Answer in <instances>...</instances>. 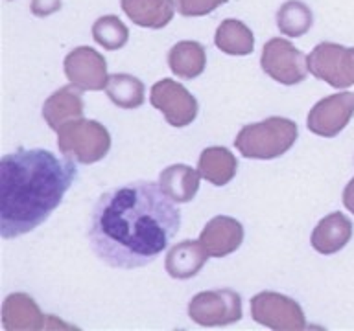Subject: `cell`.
I'll return each instance as SVG.
<instances>
[{
	"label": "cell",
	"instance_id": "cell-1",
	"mask_svg": "<svg viewBox=\"0 0 354 331\" xmlns=\"http://www.w3.org/2000/svg\"><path fill=\"white\" fill-rule=\"evenodd\" d=\"M159 182L135 181L100 195L87 226L94 256L113 269L153 263L181 228V212Z\"/></svg>",
	"mask_w": 354,
	"mask_h": 331
},
{
	"label": "cell",
	"instance_id": "cell-2",
	"mask_svg": "<svg viewBox=\"0 0 354 331\" xmlns=\"http://www.w3.org/2000/svg\"><path fill=\"white\" fill-rule=\"evenodd\" d=\"M77 168L46 149L19 148L0 160V236L15 239L35 230L61 203Z\"/></svg>",
	"mask_w": 354,
	"mask_h": 331
},
{
	"label": "cell",
	"instance_id": "cell-3",
	"mask_svg": "<svg viewBox=\"0 0 354 331\" xmlns=\"http://www.w3.org/2000/svg\"><path fill=\"white\" fill-rule=\"evenodd\" d=\"M299 127L290 118L270 116L240 129L234 146L242 157L253 160H273L286 154L297 142Z\"/></svg>",
	"mask_w": 354,
	"mask_h": 331
},
{
	"label": "cell",
	"instance_id": "cell-4",
	"mask_svg": "<svg viewBox=\"0 0 354 331\" xmlns=\"http://www.w3.org/2000/svg\"><path fill=\"white\" fill-rule=\"evenodd\" d=\"M57 149L76 164H96L109 153L111 134L100 121L76 118L59 127Z\"/></svg>",
	"mask_w": 354,
	"mask_h": 331
},
{
	"label": "cell",
	"instance_id": "cell-5",
	"mask_svg": "<svg viewBox=\"0 0 354 331\" xmlns=\"http://www.w3.org/2000/svg\"><path fill=\"white\" fill-rule=\"evenodd\" d=\"M251 319L275 331L306 330L304 311L299 302L275 291H262L251 298Z\"/></svg>",
	"mask_w": 354,
	"mask_h": 331
},
{
	"label": "cell",
	"instance_id": "cell-6",
	"mask_svg": "<svg viewBox=\"0 0 354 331\" xmlns=\"http://www.w3.org/2000/svg\"><path fill=\"white\" fill-rule=\"evenodd\" d=\"M260 66L266 76L281 85H297L308 74V57L288 39L273 37L264 44Z\"/></svg>",
	"mask_w": 354,
	"mask_h": 331
},
{
	"label": "cell",
	"instance_id": "cell-7",
	"mask_svg": "<svg viewBox=\"0 0 354 331\" xmlns=\"http://www.w3.org/2000/svg\"><path fill=\"white\" fill-rule=\"evenodd\" d=\"M242 314V297L232 289L201 291L188 302L190 320L205 328L234 324Z\"/></svg>",
	"mask_w": 354,
	"mask_h": 331
},
{
	"label": "cell",
	"instance_id": "cell-8",
	"mask_svg": "<svg viewBox=\"0 0 354 331\" xmlns=\"http://www.w3.org/2000/svg\"><path fill=\"white\" fill-rule=\"evenodd\" d=\"M308 72L334 88L354 85V46L319 43L308 55Z\"/></svg>",
	"mask_w": 354,
	"mask_h": 331
},
{
	"label": "cell",
	"instance_id": "cell-9",
	"mask_svg": "<svg viewBox=\"0 0 354 331\" xmlns=\"http://www.w3.org/2000/svg\"><path fill=\"white\" fill-rule=\"evenodd\" d=\"M149 103L165 116L171 127H187L198 118V99L179 81L160 79L149 90Z\"/></svg>",
	"mask_w": 354,
	"mask_h": 331
},
{
	"label": "cell",
	"instance_id": "cell-10",
	"mask_svg": "<svg viewBox=\"0 0 354 331\" xmlns=\"http://www.w3.org/2000/svg\"><path fill=\"white\" fill-rule=\"evenodd\" d=\"M354 116V92H339L319 99L310 109L306 127L317 137L334 138Z\"/></svg>",
	"mask_w": 354,
	"mask_h": 331
},
{
	"label": "cell",
	"instance_id": "cell-11",
	"mask_svg": "<svg viewBox=\"0 0 354 331\" xmlns=\"http://www.w3.org/2000/svg\"><path fill=\"white\" fill-rule=\"evenodd\" d=\"M65 76L80 90H104L107 87V61L91 46H77L65 57Z\"/></svg>",
	"mask_w": 354,
	"mask_h": 331
},
{
	"label": "cell",
	"instance_id": "cell-12",
	"mask_svg": "<svg viewBox=\"0 0 354 331\" xmlns=\"http://www.w3.org/2000/svg\"><path fill=\"white\" fill-rule=\"evenodd\" d=\"M199 241L210 258H225L243 243V226L229 215H216L203 226Z\"/></svg>",
	"mask_w": 354,
	"mask_h": 331
},
{
	"label": "cell",
	"instance_id": "cell-13",
	"mask_svg": "<svg viewBox=\"0 0 354 331\" xmlns=\"http://www.w3.org/2000/svg\"><path fill=\"white\" fill-rule=\"evenodd\" d=\"M48 317H44L37 302L26 292H11L2 303V328L6 331L44 330L48 328Z\"/></svg>",
	"mask_w": 354,
	"mask_h": 331
},
{
	"label": "cell",
	"instance_id": "cell-14",
	"mask_svg": "<svg viewBox=\"0 0 354 331\" xmlns=\"http://www.w3.org/2000/svg\"><path fill=\"white\" fill-rule=\"evenodd\" d=\"M351 237H353L351 219L342 212H332L315 225L314 232L310 236V243L315 252L323 254V256H332L347 247Z\"/></svg>",
	"mask_w": 354,
	"mask_h": 331
},
{
	"label": "cell",
	"instance_id": "cell-15",
	"mask_svg": "<svg viewBox=\"0 0 354 331\" xmlns=\"http://www.w3.org/2000/svg\"><path fill=\"white\" fill-rule=\"evenodd\" d=\"M83 109L85 103H83L82 90L74 85H66L57 88L46 98L43 103V118L50 129L57 132L66 121L83 118Z\"/></svg>",
	"mask_w": 354,
	"mask_h": 331
},
{
	"label": "cell",
	"instance_id": "cell-16",
	"mask_svg": "<svg viewBox=\"0 0 354 331\" xmlns=\"http://www.w3.org/2000/svg\"><path fill=\"white\" fill-rule=\"evenodd\" d=\"M207 259H209V254L201 241L183 239L168 250L165 269L174 280H190L203 269Z\"/></svg>",
	"mask_w": 354,
	"mask_h": 331
},
{
	"label": "cell",
	"instance_id": "cell-17",
	"mask_svg": "<svg viewBox=\"0 0 354 331\" xmlns=\"http://www.w3.org/2000/svg\"><path fill=\"white\" fill-rule=\"evenodd\" d=\"M120 6L129 21L149 30L168 26L177 10L174 0H120Z\"/></svg>",
	"mask_w": 354,
	"mask_h": 331
},
{
	"label": "cell",
	"instance_id": "cell-18",
	"mask_svg": "<svg viewBox=\"0 0 354 331\" xmlns=\"http://www.w3.org/2000/svg\"><path fill=\"white\" fill-rule=\"evenodd\" d=\"M198 171L201 179L212 186H225L236 177V157L223 146H212L201 151L198 160Z\"/></svg>",
	"mask_w": 354,
	"mask_h": 331
},
{
	"label": "cell",
	"instance_id": "cell-19",
	"mask_svg": "<svg viewBox=\"0 0 354 331\" xmlns=\"http://www.w3.org/2000/svg\"><path fill=\"white\" fill-rule=\"evenodd\" d=\"M199 171L187 164H171L160 171L159 186L177 204L190 203L199 190Z\"/></svg>",
	"mask_w": 354,
	"mask_h": 331
},
{
	"label": "cell",
	"instance_id": "cell-20",
	"mask_svg": "<svg viewBox=\"0 0 354 331\" xmlns=\"http://www.w3.org/2000/svg\"><path fill=\"white\" fill-rule=\"evenodd\" d=\"M168 66L181 79L201 76L207 66V50L198 41H179L168 52Z\"/></svg>",
	"mask_w": 354,
	"mask_h": 331
},
{
	"label": "cell",
	"instance_id": "cell-21",
	"mask_svg": "<svg viewBox=\"0 0 354 331\" xmlns=\"http://www.w3.org/2000/svg\"><path fill=\"white\" fill-rule=\"evenodd\" d=\"M214 44L223 54L243 57V55L253 54L254 35L245 22L238 19H225L216 28Z\"/></svg>",
	"mask_w": 354,
	"mask_h": 331
},
{
	"label": "cell",
	"instance_id": "cell-22",
	"mask_svg": "<svg viewBox=\"0 0 354 331\" xmlns=\"http://www.w3.org/2000/svg\"><path fill=\"white\" fill-rule=\"evenodd\" d=\"M105 92L116 107L124 110L138 109L144 103V83L131 74H111Z\"/></svg>",
	"mask_w": 354,
	"mask_h": 331
},
{
	"label": "cell",
	"instance_id": "cell-23",
	"mask_svg": "<svg viewBox=\"0 0 354 331\" xmlns=\"http://www.w3.org/2000/svg\"><path fill=\"white\" fill-rule=\"evenodd\" d=\"M314 24V15L301 0H288L277 11V28L284 37H303Z\"/></svg>",
	"mask_w": 354,
	"mask_h": 331
},
{
	"label": "cell",
	"instance_id": "cell-24",
	"mask_svg": "<svg viewBox=\"0 0 354 331\" xmlns=\"http://www.w3.org/2000/svg\"><path fill=\"white\" fill-rule=\"evenodd\" d=\"M93 39L102 48L115 52L124 48L129 41V30L116 15H104L93 24Z\"/></svg>",
	"mask_w": 354,
	"mask_h": 331
},
{
	"label": "cell",
	"instance_id": "cell-25",
	"mask_svg": "<svg viewBox=\"0 0 354 331\" xmlns=\"http://www.w3.org/2000/svg\"><path fill=\"white\" fill-rule=\"evenodd\" d=\"M227 2L229 0H176L177 11L183 17H205Z\"/></svg>",
	"mask_w": 354,
	"mask_h": 331
},
{
	"label": "cell",
	"instance_id": "cell-26",
	"mask_svg": "<svg viewBox=\"0 0 354 331\" xmlns=\"http://www.w3.org/2000/svg\"><path fill=\"white\" fill-rule=\"evenodd\" d=\"M63 6V0H32L30 10L35 17H50L57 13Z\"/></svg>",
	"mask_w": 354,
	"mask_h": 331
},
{
	"label": "cell",
	"instance_id": "cell-27",
	"mask_svg": "<svg viewBox=\"0 0 354 331\" xmlns=\"http://www.w3.org/2000/svg\"><path fill=\"white\" fill-rule=\"evenodd\" d=\"M343 204H345V208L354 214V177L348 181V184L343 190Z\"/></svg>",
	"mask_w": 354,
	"mask_h": 331
}]
</instances>
